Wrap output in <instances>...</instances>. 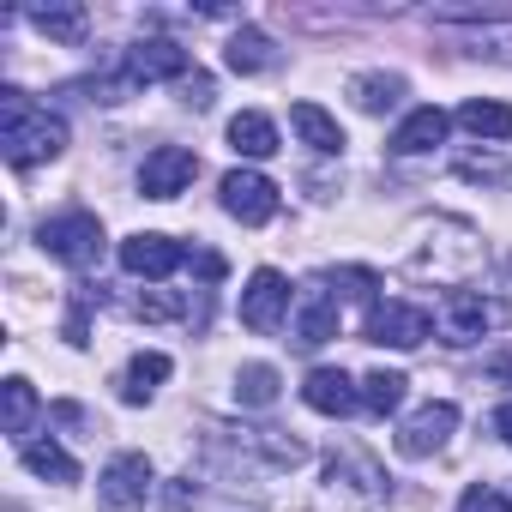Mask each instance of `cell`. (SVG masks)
<instances>
[{"label":"cell","instance_id":"1","mask_svg":"<svg viewBox=\"0 0 512 512\" xmlns=\"http://www.w3.org/2000/svg\"><path fill=\"white\" fill-rule=\"evenodd\" d=\"M0 145H7L13 169H37V163H49V157L67 151V121L49 115V109H37L25 91L7 85V91H0Z\"/></svg>","mask_w":512,"mask_h":512},{"label":"cell","instance_id":"2","mask_svg":"<svg viewBox=\"0 0 512 512\" xmlns=\"http://www.w3.org/2000/svg\"><path fill=\"white\" fill-rule=\"evenodd\" d=\"M37 241H43L49 260H61V266H91L103 253V223L91 211H61V217H49L37 229Z\"/></svg>","mask_w":512,"mask_h":512},{"label":"cell","instance_id":"3","mask_svg":"<svg viewBox=\"0 0 512 512\" xmlns=\"http://www.w3.org/2000/svg\"><path fill=\"white\" fill-rule=\"evenodd\" d=\"M362 338L368 344H392V350H416V344L434 338V314L428 308H410V302H374Z\"/></svg>","mask_w":512,"mask_h":512},{"label":"cell","instance_id":"4","mask_svg":"<svg viewBox=\"0 0 512 512\" xmlns=\"http://www.w3.org/2000/svg\"><path fill=\"white\" fill-rule=\"evenodd\" d=\"M151 458L145 452H115L109 464H103V476H97V500L109 506V512H139L145 506V494H151Z\"/></svg>","mask_w":512,"mask_h":512},{"label":"cell","instance_id":"5","mask_svg":"<svg viewBox=\"0 0 512 512\" xmlns=\"http://www.w3.org/2000/svg\"><path fill=\"white\" fill-rule=\"evenodd\" d=\"M290 320V284H284V272H253L247 278V290H241V326L247 332H278Z\"/></svg>","mask_w":512,"mask_h":512},{"label":"cell","instance_id":"6","mask_svg":"<svg viewBox=\"0 0 512 512\" xmlns=\"http://www.w3.org/2000/svg\"><path fill=\"white\" fill-rule=\"evenodd\" d=\"M217 193H223V211L241 217V223H272L278 217V187L260 169H229L217 181Z\"/></svg>","mask_w":512,"mask_h":512},{"label":"cell","instance_id":"7","mask_svg":"<svg viewBox=\"0 0 512 512\" xmlns=\"http://www.w3.org/2000/svg\"><path fill=\"white\" fill-rule=\"evenodd\" d=\"M193 175H199V157H193V151L157 145V151L145 157V169H139V193H145V199H175V193L193 187Z\"/></svg>","mask_w":512,"mask_h":512},{"label":"cell","instance_id":"8","mask_svg":"<svg viewBox=\"0 0 512 512\" xmlns=\"http://www.w3.org/2000/svg\"><path fill=\"white\" fill-rule=\"evenodd\" d=\"M452 428H458V404L434 398V404H422L416 416H404V428H398V452H404V458H428V452H440V446L452 440Z\"/></svg>","mask_w":512,"mask_h":512},{"label":"cell","instance_id":"9","mask_svg":"<svg viewBox=\"0 0 512 512\" xmlns=\"http://www.w3.org/2000/svg\"><path fill=\"white\" fill-rule=\"evenodd\" d=\"M181 260H187L181 241H169V235H157V229H145V235H127V241H121V266H127L133 278H169Z\"/></svg>","mask_w":512,"mask_h":512},{"label":"cell","instance_id":"10","mask_svg":"<svg viewBox=\"0 0 512 512\" xmlns=\"http://www.w3.org/2000/svg\"><path fill=\"white\" fill-rule=\"evenodd\" d=\"M494 320H500L494 302H482V296H470V290H452V296L440 302V332H446V344H476Z\"/></svg>","mask_w":512,"mask_h":512},{"label":"cell","instance_id":"11","mask_svg":"<svg viewBox=\"0 0 512 512\" xmlns=\"http://www.w3.org/2000/svg\"><path fill=\"white\" fill-rule=\"evenodd\" d=\"M326 482H332V494L344 488V494H356L362 506L386 494V476H380V464H374L368 452H332V464H326Z\"/></svg>","mask_w":512,"mask_h":512},{"label":"cell","instance_id":"12","mask_svg":"<svg viewBox=\"0 0 512 512\" xmlns=\"http://www.w3.org/2000/svg\"><path fill=\"white\" fill-rule=\"evenodd\" d=\"M302 398H308V410H320V416H350V410L362 404V392H356V380H350L344 368H314V374L302 380Z\"/></svg>","mask_w":512,"mask_h":512},{"label":"cell","instance_id":"13","mask_svg":"<svg viewBox=\"0 0 512 512\" xmlns=\"http://www.w3.org/2000/svg\"><path fill=\"white\" fill-rule=\"evenodd\" d=\"M434 25H476V31L464 37L470 55L512 61V25H500V13H434Z\"/></svg>","mask_w":512,"mask_h":512},{"label":"cell","instance_id":"14","mask_svg":"<svg viewBox=\"0 0 512 512\" xmlns=\"http://www.w3.org/2000/svg\"><path fill=\"white\" fill-rule=\"evenodd\" d=\"M127 73L133 79H187V49L169 37H145V43H133Z\"/></svg>","mask_w":512,"mask_h":512},{"label":"cell","instance_id":"15","mask_svg":"<svg viewBox=\"0 0 512 512\" xmlns=\"http://www.w3.org/2000/svg\"><path fill=\"white\" fill-rule=\"evenodd\" d=\"M332 338H338V302H332L326 290H308L302 308H296V344H302V350H320V344H332Z\"/></svg>","mask_w":512,"mask_h":512},{"label":"cell","instance_id":"16","mask_svg":"<svg viewBox=\"0 0 512 512\" xmlns=\"http://www.w3.org/2000/svg\"><path fill=\"white\" fill-rule=\"evenodd\" d=\"M446 139V115L428 103V109H410L404 121H398V133H392V151L398 157H422V151H434Z\"/></svg>","mask_w":512,"mask_h":512},{"label":"cell","instance_id":"17","mask_svg":"<svg viewBox=\"0 0 512 512\" xmlns=\"http://www.w3.org/2000/svg\"><path fill=\"white\" fill-rule=\"evenodd\" d=\"M163 380H169V356H163V350L133 356L127 374H121V404H151V392H157Z\"/></svg>","mask_w":512,"mask_h":512},{"label":"cell","instance_id":"18","mask_svg":"<svg viewBox=\"0 0 512 512\" xmlns=\"http://www.w3.org/2000/svg\"><path fill=\"white\" fill-rule=\"evenodd\" d=\"M290 127L302 133V145H314V151H326V157L344 151V127H338L320 103H296V109H290Z\"/></svg>","mask_w":512,"mask_h":512},{"label":"cell","instance_id":"19","mask_svg":"<svg viewBox=\"0 0 512 512\" xmlns=\"http://www.w3.org/2000/svg\"><path fill=\"white\" fill-rule=\"evenodd\" d=\"M229 145H235L241 157H272V151H278V127H272L260 109H247V115L229 121Z\"/></svg>","mask_w":512,"mask_h":512},{"label":"cell","instance_id":"20","mask_svg":"<svg viewBox=\"0 0 512 512\" xmlns=\"http://www.w3.org/2000/svg\"><path fill=\"white\" fill-rule=\"evenodd\" d=\"M223 61H229V73H266V67H272V37L253 31V25H241V31L229 37Z\"/></svg>","mask_w":512,"mask_h":512},{"label":"cell","instance_id":"21","mask_svg":"<svg viewBox=\"0 0 512 512\" xmlns=\"http://www.w3.org/2000/svg\"><path fill=\"white\" fill-rule=\"evenodd\" d=\"M458 127L476 133V139H512V109L506 103H488V97H470L458 109Z\"/></svg>","mask_w":512,"mask_h":512},{"label":"cell","instance_id":"22","mask_svg":"<svg viewBox=\"0 0 512 512\" xmlns=\"http://www.w3.org/2000/svg\"><path fill=\"white\" fill-rule=\"evenodd\" d=\"M350 97H356V109H368V115H386V109H398V97H404V79H398V73H362V79L350 85Z\"/></svg>","mask_w":512,"mask_h":512},{"label":"cell","instance_id":"23","mask_svg":"<svg viewBox=\"0 0 512 512\" xmlns=\"http://www.w3.org/2000/svg\"><path fill=\"white\" fill-rule=\"evenodd\" d=\"M31 422H37V392H31V380H7V434L19 440V446H31Z\"/></svg>","mask_w":512,"mask_h":512},{"label":"cell","instance_id":"24","mask_svg":"<svg viewBox=\"0 0 512 512\" xmlns=\"http://www.w3.org/2000/svg\"><path fill=\"white\" fill-rule=\"evenodd\" d=\"M235 398L253 404V410H266V404L278 398V368H272V362H247V368L235 374Z\"/></svg>","mask_w":512,"mask_h":512},{"label":"cell","instance_id":"25","mask_svg":"<svg viewBox=\"0 0 512 512\" xmlns=\"http://www.w3.org/2000/svg\"><path fill=\"white\" fill-rule=\"evenodd\" d=\"M404 386H410L404 374H392V368H374V374L362 380V404H368L374 416H392V410L404 404Z\"/></svg>","mask_w":512,"mask_h":512},{"label":"cell","instance_id":"26","mask_svg":"<svg viewBox=\"0 0 512 512\" xmlns=\"http://www.w3.org/2000/svg\"><path fill=\"white\" fill-rule=\"evenodd\" d=\"M25 452V464L37 470V476H49V482H79V464L55 446V440H31V446H19Z\"/></svg>","mask_w":512,"mask_h":512},{"label":"cell","instance_id":"27","mask_svg":"<svg viewBox=\"0 0 512 512\" xmlns=\"http://www.w3.org/2000/svg\"><path fill=\"white\" fill-rule=\"evenodd\" d=\"M31 19H37V31L55 37V43H79V37H85V13H79V7H37Z\"/></svg>","mask_w":512,"mask_h":512},{"label":"cell","instance_id":"28","mask_svg":"<svg viewBox=\"0 0 512 512\" xmlns=\"http://www.w3.org/2000/svg\"><path fill=\"white\" fill-rule=\"evenodd\" d=\"M458 512H512V500L500 488H464L458 494Z\"/></svg>","mask_w":512,"mask_h":512},{"label":"cell","instance_id":"29","mask_svg":"<svg viewBox=\"0 0 512 512\" xmlns=\"http://www.w3.org/2000/svg\"><path fill=\"white\" fill-rule=\"evenodd\" d=\"M181 103H187V109H211V79H205V73H187V79H181Z\"/></svg>","mask_w":512,"mask_h":512},{"label":"cell","instance_id":"30","mask_svg":"<svg viewBox=\"0 0 512 512\" xmlns=\"http://www.w3.org/2000/svg\"><path fill=\"white\" fill-rule=\"evenodd\" d=\"M187 506H193V488H187V476H181V482L163 488V512H187Z\"/></svg>","mask_w":512,"mask_h":512},{"label":"cell","instance_id":"31","mask_svg":"<svg viewBox=\"0 0 512 512\" xmlns=\"http://www.w3.org/2000/svg\"><path fill=\"white\" fill-rule=\"evenodd\" d=\"M494 434L512 446V404H500V410H494Z\"/></svg>","mask_w":512,"mask_h":512}]
</instances>
